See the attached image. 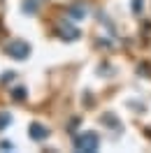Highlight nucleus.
I'll use <instances>...</instances> for the list:
<instances>
[{
	"label": "nucleus",
	"mask_w": 151,
	"mask_h": 153,
	"mask_svg": "<svg viewBox=\"0 0 151 153\" xmlns=\"http://www.w3.org/2000/svg\"><path fill=\"white\" fill-rule=\"evenodd\" d=\"M100 146V137L95 132H79L75 137V149L81 153H91V151H98Z\"/></svg>",
	"instance_id": "obj_1"
},
{
	"label": "nucleus",
	"mask_w": 151,
	"mask_h": 153,
	"mask_svg": "<svg viewBox=\"0 0 151 153\" xmlns=\"http://www.w3.org/2000/svg\"><path fill=\"white\" fill-rule=\"evenodd\" d=\"M56 35L61 39H65V42H75V39L81 37L79 28H77L72 21H67V19H58L56 21Z\"/></svg>",
	"instance_id": "obj_2"
},
{
	"label": "nucleus",
	"mask_w": 151,
	"mask_h": 153,
	"mask_svg": "<svg viewBox=\"0 0 151 153\" xmlns=\"http://www.w3.org/2000/svg\"><path fill=\"white\" fill-rule=\"evenodd\" d=\"M5 53L10 58H14V60H26L30 56V44L26 39H12L10 44L5 47Z\"/></svg>",
	"instance_id": "obj_3"
},
{
	"label": "nucleus",
	"mask_w": 151,
	"mask_h": 153,
	"mask_svg": "<svg viewBox=\"0 0 151 153\" xmlns=\"http://www.w3.org/2000/svg\"><path fill=\"white\" fill-rule=\"evenodd\" d=\"M49 130L44 128V125L40 123H30V139H35V142H44V139H49Z\"/></svg>",
	"instance_id": "obj_4"
},
{
	"label": "nucleus",
	"mask_w": 151,
	"mask_h": 153,
	"mask_svg": "<svg viewBox=\"0 0 151 153\" xmlns=\"http://www.w3.org/2000/svg\"><path fill=\"white\" fill-rule=\"evenodd\" d=\"M67 14H70L72 19H84V14H86V7H84V5H72V7L67 10Z\"/></svg>",
	"instance_id": "obj_5"
},
{
	"label": "nucleus",
	"mask_w": 151,
	"mask_h": 153,
	"mask_svg": "<svg viewBox=\"0 0 151 153\" xmlns=\"http://www.w3.org/2000/svg\"><path fill=\"white\" fill-rule=\"evenodd\" d=\"M102 123H105V125H114L116 130H121V123H119V118H116V116L105 114V116H102Z\"/></svg>",
	"instance_id": "obj_6"
},
{
	"label": "nucleus",
	"mask_w": 151,
	"mask_h": 153,
	"mask_svg": "<svg viewBox=\"0 0 151 153\" xmlns=\"http://www.w3.org/2000/svg\"><path fill=\"white\" fill-rule=\"evenodd\" d=\"M12 100L14 102H23L26 100V88H14L12 91Z\"/></svg>",
	"instance_id": "obj_7"
},
{
	"label": "nucleus",
	"mask_w": 151,
	"mask_h": 153,
	"mask_svg": "<svg viewBox=\"0 0 151 153\" xmlns=\"http://www.w3.org/2000/svg\"><path fill=\"white\" fill-rule=\"evenodd\" d=\"M10 123H12V116L7 114V111H2V114H0V130H2V128H7Z\"/></svg>",
	"instance_id": "obj_8"
},
{
	"label": "nucleus",
	"mask_w": 151,
	"mask_h": 153,
	"mask_svg": "<svg viewBox=\"0 0 151 153\" xmlns=\"http://www.w3.org/2000/svg\"><path fill=\"white\" fill-rule=\"evenodd\" d=\"M23 10L28 12V14H30V12H35V10H37V2H35V0H26V5H23Z\"/></svg>",
	"instance_id": "obj_9"
},
{
	"label": "nucleus",
	"mask_w": 151,
	"mask_h": 153,
	"mask_svg": "<svg viewBox=\"0 0 151 153\" xmlns=\"http://www.w3.org/2000/svg\"><path fill=\"white\" fill-rule=\"evenodd\" d=\"M142 7H144V0H135V5H132V12H135V14H140Z\"/></svg>",
	"instance_id": "obj_10"
},
{
	"label": "nucleus",
	"mask_w": 151,
	"mask_h": 153,
	"mask_svg": "<svg viewBox=\"0 0 151 153\" xmlns=\"http://www.w3.org/2000/svg\"><path fill=\"white\" fill-rule=\"evenodd\" d=\"M14 79V72H5V76H2V84H7V81H12Z\"/></svg>",
	"instance_id": "obj_11"
}]
</instances>
